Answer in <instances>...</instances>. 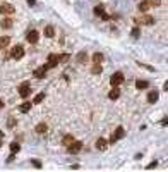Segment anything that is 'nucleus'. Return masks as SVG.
<instances>
[{"label":"nucleus","instance_id":"obj_1","mask_svg":"<svg viewBox=\"0 0 168 172\" xmlns=\"http://www.w3.org/2000/svg\"><path fill=\"white\" fill-rule=\"evenodd\" d=\"M124 134H125L124 127H122V126H118V127H117V129L113 131L112 138H110V143H117L118 139H122V138H124Z\"/></svg>","mask_w":168,"mask_h":172},{"label":"nucleus","instance_id":"obj_2","mask_svg":"<svg viewBox=\"0 0 168 172\" xmlns=\"http://www.w3.org/2000/svg\"><path fill=\"white\" fill-rule=\"evenodd\" d=\"M122 83H124V74H122V72H115V74L110 77V84H112L113 88L120 86Z\"/></svg>","mask_w":168,"mask_h":172},{"label":"nucleus","instance_id":"obj_3","mask_svg":"<svg viewBox=\"0 0 168 172\" xmlns=\"http://www.w3.org/2000/svg\"><path fill=\"white\" fill-rule=\"evenodd\" d=\"M10 57L16 58V60L22 58V57H24V48H22L21 45H16V47H14V48L10 50Z\"/></svg>","mask_w":168,"mask_h":172},{"label":"nucleus","instance_id":"obj_4","mask_svg":"<svg viewBox=\"0 0 168 172\" xmlns=\"http://www.w3.org/2000/svg\"><path fill=\"white\" fill-rule=\"evenodd\" d=\"M81 148H82V143H81V141H75V139H74V141L67 146V152L71 153V155H75V153L81 152Z\"/></svg>","mask_w":168,"mask_h":172},{"label":"nucleus","instance_id":"obj_5","mask_svg":"<svg viewBox=\"0 0 168 172\" xmlns=\"http://www.w3.org/2000/svg\"><path fill=\"white\" fill-rule=\"evenodd\" d=\"M31 93V90H29V83H22L21 86H19V95L22 96V98H28Z\"/></svg>","mask_w":168,"mask_h":172},{"label":"nucleus","instance_id":"obj_6","mask_svg":"<svg viewBox=\"0 0 168 172\" xmlns=\"http://www.w3.org/2000/svg\"><path fill=\"white\" fill-rule=\"evenodd\" d=\"M38 36H39V35H38L36 29H31V31L28 33V36H26V38H28V41H29L31 45H35V43H38Z\"/></svg>","mask_w":168,"mask_h":172},{"label":"nucleus","instance_id":"obj_7","mask_svg":"<svg viewBox=\"0 0 168 172\" xmlns=\"http://www.w3.org/2000/svg\"><path fill=\"white\" fill-rule=\"evenodd\" d=\"M46 71H48V67H46V65L38 67L36 71H35V77H38V79H43V77L46 76Z\"/></svg>","mask_w":168,"mask_h":172},{"label":"nucleus","instance_id":"obj_8","mask_svg":"<svg viewBox=\"0 0 168 172\" xmlns=\"http://www.w3.org/2000/svg\"><path fill=\"white\" fill-rule=\"evenodd\" d=\"M57 64H58V55L50 54V55H48V64H46V67H48V69H50V67H55Z\"/></svg>","mask_w":168,"mask_h":172},{"label":"nucleus","instance_id":"obj_9","mask_svg":"<svg viewBox=\"0 0 168 172\" xmlns=\"http://www.w3.org/2000/svg\"><path fill=\"white\" fill-rule=\"evenodd\" d=\"M106 146H108V141H106L105 138H100V139L96 141V148H98L100 152H105V150H106Z\"/></svg>","mask_w":168,"mask_h":172},{"label":"nucleus","instance_id":"obj_10","mask_svg":"<svg viewBox=\"0 0 168 172\" xmlns=\"http://www.w3.org/2000/svg\"><path fill=\"white\" fill-rule=\"evenodd\" d=\"M158 98H160V93H158L156 90H153V91L148 93V102H149V103H156V102H158Z\"/></svg>","mask_w":168,"mask_h":172},{"label":"nucleus","instance_id":"obj_11","mask_svg":"<svg viewBox=\"0 0 168 172\" xmlns=\"http://www.w3.org/2000/svg\"><path fill=\"white\" fill-rule=\"evenodd\" d=\"M12 12H14V7L12 5H9V3L0 5V14H12Z\"/></svg>","mask_w":168,"mask_h":172},{"label":"nucleus","instance_id":"obj_12","mask_svg":"<svg viewBox=\"0 0 168 172\" xmlns=\"http://www.w3.org/2000/svg\"><path fill=\"white\" fill-rule=\"evenodd\" d=\"M136 88L137 90H146V88H149V83L144 81V79H137L136 81Z\"/></svg>","mask_w":168,"mask_h":172},{"label":"nucleus","instance_id":"obj_13","mask_svg":"<svg viewBox=\"0 0 168 172\" xmlns=\"http://www.w3.org/2000/svg\"><path fill=\"white\" fill-rule=\"evenodd\" d=\"M137 22L139 24H154V19L151 17V16H144V17H141V19H137Z\"/></svg>","mask_w":168,"mask_h":172},{"label":"nucleus","instance_id":"obj_14","mask_svg":"<svg viewBox=\"0 0 168 172\" xmlns=\"http://www.w3.org/2000/svg\"><path fill=\"white\" fill-rule=\"evenodd\" d=\"M0 24H2V28H3V29H9V28L12 26V19H10V17H5V19H2Z\"/></svg>","mask_w":168,"mask_h":172},{"label":"nucleus","instance_id":"obj_15","mask_svg":"<svg viewBox=\"0 0 168 172\" xmlns=\"http://www.w3.org/2000/svg\"><path fill=\"white\" fill-rule=\"evenodd\" d=\"M46 129H48V126H46L45 122H39V124L36 126V133H39V134L46 133Z\"/></svg>","mask_w":168,"mask_h":172},{"label":"nucleus","instance_id":"obj_16","mask_svg":"<svg viewBox=\"0 0 168 172\" xmlns=\"http://www.w3.org/2000/svg\"><path fill=\"white\" fill-rule=\"evenodd\" d=\"M9 43H10V38H9V36H0V50L5 48Z\"/></svg>","mask_w":168,"mask_h":172},{"label":"nucleus","instance_id":"obj_17","mask_svg":"<svg viewBox=\"0 0 168 172\" xmlns=\"http://www.w3.org/2000/svg\"><path fill=\"white\" fill-rule=\"evenodd\" d=\"M149 7H151L149 0H144V2H141V3H139V9H141V10H142V12H146V10H148V9H149Z\"/></svg>","mask_w":168,"mask_h":172},{"label":"nucleus","instance_id":"obj_18","mask_svg":"<svg viewBox=\"0 0 168 172\" xmlns=\"http://www.w3.org/2000/svg\"><path fill=\"white\" fill-rule=\"evenodd\" d=\"M53 33H55V29H53V26H46V28H45V36H48V38H52V36H53Z\"/></svg>","mask_w":168,"mask_h":172},{"label":"nucleus","instance_id":"obj_19","mask_svg":"<svg viewBox=\"0 0 168 172\" xmlns=\"http://www.w3.org/2000/svg\"><path fill=\"white\" fill-rule=\"evenodd\" d=\"M29 109H31V103H29V102H24V103L19 107V110H21V112H24V114H26V112H29Z\"/></svg>","mask_w":168,"mask_h":172},{"label":"nucleus","instance_id":"obj_20","mask_svg":"<svg viewBox=\"0 0 168 172\" xmlns=\"http://www.w3.org/2000/svg\"><path fill=\"white\" fill-rule=\"evenodd\" d=\"M118 96H120V90H112V91L108 93V98H110V100H117Z\"/></svg>","mask_w":168,"mask_h":172},{"label":"nucleus","instance_id":"obj_21","mask_svg":"<svg viewBox=\"0 0 168 172\" xmlns=\"http://www.w3.org/2000/svg\"><path fill=\"white\" fill-rule=\"evenodd\" d=\"M103 62V54H94L93 55V64H101Z\"/></svg>","mask_w":168,"mask_h":172},{"label":"nucleus","instance_id":"obj_22","mask_svg":"<svg viewBox=\"0 0 168 172\" xmlns=\"http://www.w3.org/2000/svg\"><path fill=\"white\" fill-rule=\"evenodd\" d=\"M72 141H74V138H72L71 134H67V136H64V139H62V143H64L65 146H69V145H71Z\"/></svg>","mask_w":168,"mask_h":172},{"label":"nucleus","instance_id":"obj_23","mask_svg":"<svg viewBox=\"0 0 168 172\" xmlns=\"http://www.w3.org/2000/svg\"><path fill=\"white\" fill-rule=\"evenodd\" d=\"M88 60V55H86V52H81L79 55H77V62H81V64H84Z\"/></svg>","mask_w":168,"mask_h":172},{"label":"nucleus","instance_id":"obj_24","mask_svg":"<svg viewBox=\"0 0 168 172\" xmlns=\"http://www.w3.org/2000/svg\"><path fill=\"white\" fill-rule=\"evenodd\" d=\"M19 150H21V145H19V143H12V145H10V152L12 153H17Z\"/></svg>","mask_w":168,"mask_h":172},{"label":"nucleus","instance_id":"obj_25","mask_svg":"<svg viewBox=\"0 0 168 172\" xmlns=\"http://www.w3.org/2000/svg\"><path fill=\"white\" fill-rule=\"evenodd\" d=\"M45 100V93H38L36 96H35V102L33 103H39V102H43Z\"/></svg>","mask_w":168,"mask_h":172},{"label":"nucleus","instance_id":"obj_26","mask_svg":"<svg viewBox=\"0 0 168 172\" xmlns=\"http://www.w3.org/2000/svg\"><path fill=\"white\" fill-rule=\"evenodd\" d=\"M93 74H101V64H94L93 65Z\"/></svg>","mask_w":168,"mask_h":172},{"label":"nucleus","instance_id":"obj_27","mask_svg":"<svg viewBox=\"0 0 168 172\" xmlns=\"http://www.w3.org/2000/svg\"><path fill=\"white\" fill-rule=\"evenodd\" d=\"M94 14H96V16H103V14H105V10H103V7H101V5H98V7H94Z\"/></svg>","mask_w":168,"mask_h":172},{"label":"nucleus","instance_id":"obj_28","mask_svg":"<svg viewBox=\"0 0 168 172\" xmlns=\"http://www.w3.org/2000/svg\"><path fill=\"white\" fill-rule=\"evenodd\" d=\"M131 35H132V38H139V36H141V33H139V28H134Z\"/></svg>","mask_w":168,"mask_h":172},{"label":"nucleus","instance_id":"obj_29","mask_svg":"<svg viewBox=\"0 0 168 172\" xmlns=\"http://www.w3.org/2000/svg\"><path fill=\"white\" fill-rule=\"evenodd\" d=\"M69 58H71L69 54H64V55H60V57H58V62H67Z\"/></svg>","mask_w":168,"mask_h":172},{"label":"nucleus","instance_id":"obj_30","mask_svg":"<svg viewBox=\"0 0 168 172\" xmlns=\"http://www.w3.org/2000/svg\"><path fill=\"white\" fill-rule=\"evenodd\" d=\"M7 126H9V127L16 126V120H14V119H9V120H7Z\"/></svg>","mask_w":168,"mask_h":172},{"label":"nucleus","instance_id":"obj_31","mask_svg":"<svg viewBox=\"0 0 168 172\" xmlns=\"http://www.w3.org/2000/svg\"><path fill=\"white\" fill-rule=\"evenodd\" d=\"M151 5H161V0H149Z\"/></svg>","mask_w":168,"mask_h":172},{"label":"nucleus","instance_id":"obj_32","mask_svg":"<svg viewBox=\"0 0 168 172\" xmlns=\"http://www.w3.org/2000/svg\"><path fill=\"white\" fill-rule=\"evenodd\" d=\"M28 3H29L31 7H35V5H36V0H28Z\"/></svg>","mask_w":168,"mask_h":172},{"label":"nucleus","instance_id":"obj_33","mask_svg":"<svg viewBox=\"0 0 168 172\" xmlns=\"http://www.w3.org/2000/svg\"><path fill=\"white\" fill-rule=\"evenodd\" d=\"M33 165H35V167H41V164H39L38 160H33Z\"/></svg>","mask_w":168,"mask_h":172},{"label":"nucleus","instance_id":"obj_34","mask_svg":"<svg viewBox=\"0 0 168 172\" xmlns=\"http://www.w3.org/2000/svg\"><path fill=\"white\" fill-rule=\"evenodd\" d=\"M14 158H16V157H14V153H10V155H9V158H7V160H9V162H12V160H14Z\"/></svg>","mask_w":168,"mask_h":172},{"label":"nucleus","instance_id":"obj_35","mask_svg":"<svg viewBox=\"0 0 168 172\" xmlns=\"http://www.w3.org/2000/svg\"><path fill=\"white\" fill-rule=\"evenodd\" d=\"M2 107H3V102H2V100H0V109H2Z\"/></svg>","mask_w":168,"mask_h":172},{"label":"nucleus","instance_id":"obj_36","mask_svg":"<svg viewBox=\"0 0 168 172\" xmlns=\"http://www.w3.org/2000/svg\"><path fill=\"white\" fill-rule=\"evenodd\" d=\"M0 145H2V138H0Z\"/></svg>","mask_w":168,"mask_h":172}]
</instances>
